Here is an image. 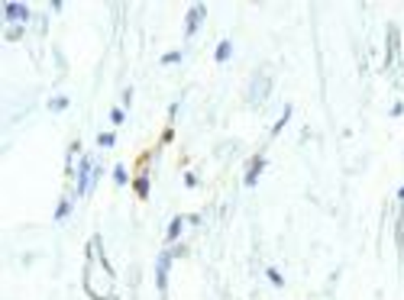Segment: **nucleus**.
I'll return each mask as SVG.
<instances>
[{"label": "nucleus", "mask_w": 404, "mask_h": 300, "mask_svg": "<svg viewBox=\"0 0 404 300\" xmlns=\"http://www.w3.org/2000/svg\"><path fill=\"white\" fill-rule=\"evenodd\" d=\"M262 97H268V78L262 75V71H259V75H255V84H253V94H249V104H262Z\"/></svg>", "instance_id": "5"}, {"label": "nucleus", "mask_w": 404, "mask_h": 300, "mask_svg": "<svg viewBox=\"0 0 404 300\" xmlns=\"http://www.w3.org/2000/svg\"><path fill=\"white\" fill-rule=\"evenodd\" d=\"M204 20H207V7H204V3H194L191 10H188V20H184V36H194Z\"/></svg>", "instance_id": "3"}, {"label": "nucleus", "mask_w": 404, "mask_h": 300, "mask_svg": "<svg viewBox=\"0 0 404 300\" xmlns=\"http://www.w3.org/2000/svg\"><path fill=\"white\" fill-rule=\"evenodd\" d=\"M175 62H181V52L175 49V52H165L162 55V65H175Z\"/></svg>", "instance_id": "15"}, {"label": "nucleus", "mask_w": 404, "mask_h": 300, "mask_svg": "<svg viewBox=\"0 0 404 300\" xmlns=\"http://www.w3.org/2000/svg\"><path fill=\"white\" fill-rule=\"evenodd\" d=\"M266 275H268V281H272V284H275V288H281V284H285V278H281V275H278L275 268H268Z\"/></svg>", "instance_id": "16"}, {"label": "nucleus", "mask_w": 404, "mask_h": 300, "mask_svg": "<svg viewBox=\"0 0 404 300\" xmlns=\"http://www.w3.org/2000/svg\"><path fill=\"white\" fill-rule=\"evenodd\" d=\"M68 107V97H52V100H49V110H52V113H59V110H65Z\"/></svg>", "instance_id": "11"}, {"label": "nucleus", "mask_w": 404, "mask_h": 300, "mask_svg": "<svg viewBox=\"0 0 404 300\" xmlns=\"http://www.w3.org/2000/svg\"><path fill=\"white\" fill-rule=\"evenodd\" d=\"M97 146H100V149H114V146H117V132H100V136H97Z\"/></svg>", "instance_id": "8"}, {"label": "nucleus", "mask_w": 404, "mask_h": 300, "mask_svg": "<svg viewBox=\"0 0 404 300\" xmlns=\"http://www.w3.org/2000/svg\"><path fill=\"white\" fill-rule=\"evenodd\" d=\"M230 58H233V43H230V39H224V43L217 45V52H213V62H217V65H226Z\"/></svg>", "instance_id": "7"}, {"label": "nucleus", "mask_w": 404, "mask_h": 300, "mask_svg": "<svg viewBox=\"0 0 404 300\" xmlns=\"http://www.w3.org/2000/svg\"><path fill=\"white\" fill-rule=\"evenodd\" d=\"M23 39V26H10L7 30V43H20Z\"/></svg>", "instance_id": "14"}, {"label": "nucleus", "mask_w": 404, "mask_h": 300, "mask_svg": "<svg viewBox=\"0 0 404 300\" xmlns=\"http://www.w3.org/2000/svg\"><path fill=\"white\" fill-rule=\"evenodd\" d=\"M288 119H291V104H285V110H281V117H278V123L272 126V136H278V132H281V126H285Z\"/></svg>", "instance_id": "9"}, {"label": "nucleus", "mask_w": 404, "mask_h": 300, "mask_svg": "<svg viewBox=\"0 0 404 300\" xmlns=\"http://www.w3.org/2000/svg\"><path fill=\"white\" fill-rule=\"evenodd\" d=\"M68 214H72V204H68V200H62V204L55 207V220H59V223H62Z\"/></svg>", "instance_id": "13"}, {"label": "nucleus", "mask_w": 404, "mask_h": 300, "mask_svg": "<svg viewBox=\"0 0 404 300\" xmlns=\"http://www.w3.org/2000/svg\"><path fill=\"white\" fill-rule=\"evenodd\" d=\"M129 104H133V91L127 87V91H123V107H129Z\"/></svg>", "instance_id": "18"}, {"label": "nucleus", "mask_w": 404, "mask_h": 300, "mask_svg": "<svg viewBox=\"0 0 404 300\" xmlns=\"http://www.w3.org/2000/svg\"><path fill=\"white\" fill-rule=\"evenodd\" d=\"M136 197H149V174H139L136 178Z\"/></svg>", "instance_id": "10"}, {"label": "nucleus", "mask_w": 404, "mask_h": 300, "mask_svg": "<svg viewBox=\"0 0 404 300\" xmlns=\"http://www.w3.org/2000/svg\"><path fill=\"white\" fill-rule=\"evenodd\" d=\"M114 181H117V184H120V187H123V184H127V181H129V174H127V172H123V168H117V172H114Z\"/></svg>", "instance_id": "17"}, {"label": "nucleus", "mask_w": 404, "mask_h": 300, "mask_svg": "<svg viewBox=\"0 0 404 300\" xmlns=\"http://www.w3.org/2000/svg\"><path fill=\"white\" fill-rule=\"evenodd\" d=\"M123 119H127V110H123V107H114V110H110V123H114V126H120Z\"/></svg>", "instance_id": "12"}, {"label": "nucleus", "mask_w": 404, "mask_h": 300, "mask_svg": "<svg viewBox=\"0 0 404 300\" xmlns=\"http://www.w3.org/2000/svg\"><path fill=\"white\" fill-rule=\"evenodd\" d=\"M3 20H7V26H23V23H30V7L26 3H17V0H7L3 3Z\"/></svg>", "instance_id": "2"}, {"label": "nucleus", "mask_w": 404, "mask_h": 300, "mask_svg": "<svg viewBox=\"0 0 404 300\" xmlns=\"http://www.w3.org/2000/svg\"><path fill=\"white\" fill-rule=\"evenodd\" d=\"M184 223H188V216H175L169 223V233H165V246H178V236L181 229H184Z\"/></svg>", "instance_id": "6"}, {"label": "nucleus", "mask_w": 404, "mask_h": 300, "mask_svg": "<svg viewBox=\"0 0 404 300\" xmlns=\"http://www.w3.org/2000/svg\"><path fill=\"white\" fill-rule=\"evenodd\" d=\"M398 200H401V204H404V184H401V191H398Z\"/></svg>", "instance_id": "19"}, {"label": "nucleus", "mask_w": 404, "mask_h": 300, "mask_svg": "<svg viewBox=\"0 0 404 300\" xmlns=\"http://www.w3.org/2000/svg\"><path fill=\"white\" fill-rule=\"evenodd\" d=\"M171 262H175V252L165 246V249H162V255H159V262H156V284H159L162 297L169 294V268H171Z\"/></svg>", "instance_id": "1"}, {"label": "nucleus", "mask_w": 404, "mask_h": 300, "mask_svg": "<svg viewBox=\"0 0 404 300\" xmlns=\"http://www.w3.org/2000/svg\"><path fill=\"white\" fill-rule=\"evenodd\" d=\"M262 172H266V155H255L253 165H249V172H246V178H243V184L246 187H255V181H259Z\"/></svg>", "instance_id": "4"}]
</instances>
